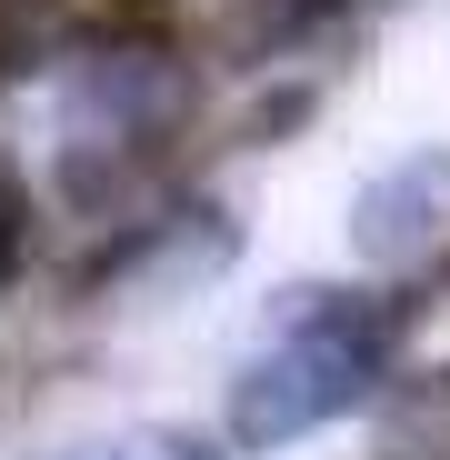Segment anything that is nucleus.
Returning <instances> with one entry per match:
<instances>
[{"mask_svg": "<svg viewBox=\"0 0 450 460\" xmlns=\"http://www.w3.org/2000/svg\"><path fill=\"white\" fill-rule=\"evenodd\" d=\"M200 50L181 31H70L50 50V200L130 220L171 190V150L200 130Z\"/></svg>", "mask_w": 450, "mask_h": 460, "instance_id": "nucleus-1", "label": "nucleus"}, {"mask_svg": "<svg viewBox=\"0 0 450 460\" xmlns=\"http://www.w3.org/2000/svg\"><path fill=\"white\" fill-rule=\"evenodd\" d=\"M410 311L420 300L391 280H300L270 300V331L231 360L220 391V440L241 460H270L290 440H311L350 411L381 401V380L410 350Z\"/></svg>", "mask_w": 450, "mask_h": 460, "instance_id": "nucleus-2", "label": "nucleus"}, {"mask_svg": "<svg viewBox=\"0 0 450 460\" xmlns=\"http://www.w3.org/2000/svg\"><path fill=\"white\" fill-rule=\"evenodd\" d=\"M350 261L410 300L450 290V150H410L350 190Z\"/></svg>", "mask_w": 450, "mask_h": 460, "instance_id": "nucleus-3", "label": "nucleus"}, {"mask_svg": "<svg viewBox=\"0 0 450 460\" xmlns=\"http://www.w3.org/2000/svg\"><path fill=\"white\" fill-rule=\"evenodd\" d=\"M370 460H450V370H391L381 380Z\"/></svg>", "mask_w": 450, "mask_h": 460, "instance_id": "nucleus-4", "label": "nucleus"}, {"mask_svg": "<svg viewBox=\"0 0 450 460\" xmlns=\"http://www.w3.org/2000/svg\"><path fill=\"white\" fill-rule=\"evenodd\" d=\"M101 460H241L220 430H190V420H140V430H120Z\"/></svg>", "mask_w": 450, "mask_h": 460, "instance_id": "nucleus-5", "label": "nucleus"}, {"mask_svg": "<svg viewBox=\"0 0 450 460\" xmlns=\"http://www.w3.org/2000/svg\"><path fill=\"white\" fill-rule=\"evenodd\" d=\"M31 220H40V190H31V171L0 150V290L21 280V261H31Z\"/></svg>", "mask_w": 450, "mask_h": 460, "instance_id": "nucleus-6", "label": "nucleus"}]
</instances>
